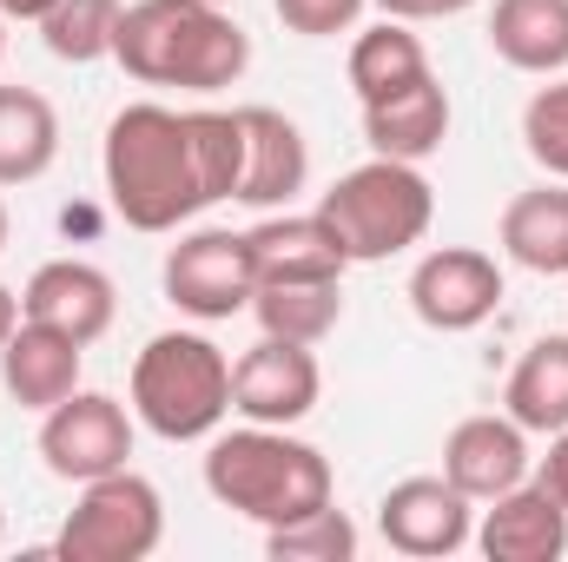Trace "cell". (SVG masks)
Masks as SVG:
<instances>
[{
    "label": "cell",
    "mask_w": 568,
    "mask_h": 562,
    "mask_svg": "<svg viewBox=\"0 0 568 562\" xmlns=\"http://www.w3.org/2000/svg\"><path fill=\"white\" fill-rule=\"evenodd\" d=\"M252 318L265 338H291V344H324L344 318V279L331 284H258L252 291Z\"/></svg>",
    "instance_id": "24"
},
{
    "label": "cell",
    "mask_w": 568,
    "mask_h": 562,
    "mask_svg": "<svg viewBox=\"0 0 568 562\" xmlns=\"http://www.w3.org/2000/svg\"><path fill=\"white\" fill-rule=\"evenodd\" d=\"M159 543H165V496L133 463L80 483V503L53 536L67 562H145Z\"/></svg>",
    "instance_id": "6"
},
{
    "label": "cell",
    "mask_w": 568,
    "mask_h": 562,
    "mask_svg": "<svg viewBox=\"0 0 568 562\" xmlns=\"http://www.w3.org/2000/svg\"><path fill=\"white\" fill-rule=\"evenodd\" d=\"M133 418L165 443H205L232 418V358L205 331H159L133 358Z\"/></svg>",
    "instance_id": "4"
},
{
    "label": "cell",
    "mask_w": 568,
    "mask_h": 562,
    "mask_svg": "<svg viewBox=\"0 0 568 562\" xmlns=\"http://www.w3.org/2000/svg\"><path fill=\"white\" fill-rule=\"evenodd\" d=\"M377 536L410 562H436L469 550L476 536V503L449 483V476H404L384 490L377 503Z\"/></svg>",
    "instance_id": "9"
},
{
    "label": "cell",
    "mask_w": 568,
    "mask_h": 562,
    "mask_svg": "<svg viewBox=\"0 0 568 562\" xmlns=\"http://www.w3.org/2000/svg\"><path fill=\"white\" fill-rule=\"evenodd\" d=\"M205 7H225V0H205Z\"/></svg>",
    "instance_id": "36"
},
{
    "label": "cell",
    "mask_w": 568,
    "mask_h": 562,
    "mask_svg": "<svg viewBox=\"0 0 568 562\" xmlns=\"http://www.w3.org/2000/svg\"><path fill=\"white\" fill-rule=\"evenodd\" d=\"M496 304H503V265L476 245H436L410 272V311L443 338L489 324Z\"/></svg>",
    "instance_id": "10"
},
{
    "label": "cell",
    "mask_w": 568,
    "mask_h": 562,
    "mask_svg": "<svg viewBox=\"0 0 568 562\" xmlns=\"http://www.w3.org/2000/svg\"><path fill=\"white\" fill-rule=\"evenodd\" d=\"M265 556L272 562H357V523L337 503H324V510H311V516H297L284 530H265Z\"/></svg>",
    "instance_id": "26"
},
{
    "label": "cell",
    "mask_w": 568,
    "mask_h": 562,
    "mask_svg": "<svg viewBox=\"0 0 568 562\" xmlns=\"http://www.w3.org/2000/svg\"><path fill=\"white\" fill-rule=\"evenodd\" d=\"M133 456V411L106 391H73L40 418V463L60 483H93L106 470H126Z\"/></svg>",
    "instance_id": "8"
},
{
    "label": "cell",
    "mask_w": 568,
    "mask_h": 562,
    "mask_svg": "<svg viewBox=\"0 0 568 562\" xmlns=\"http://www.w3.org/2000/svg\"><path fill=\"white\" fill-rule=\"evenodd\" d=\"M100 179H106V205L133 232H179L185 219L219 205L199 165L192 120L159 100H133L113 113L106 145H100Z\"/></svg>",
    "instance_id": "1"
},
{
    "label": "cell",
    "mask_w": 568,
    "mask_h": 562,
    "mask_svg": "<svg viewBox=\"0 0 568 562\" xmlns=\"http://www.w3.org/2000/svg\"><path fill=\"white\" fill-rule=\"evenodd\" d=\"M443 476L469 496V503H489L503 490H516L529 476V430L509 418H463L443 436Z\"/></svg>",
    "instance_id": "15"
},
{
    "label": "cell",
    "mask_w": 568,
    "mask_h": 562,
    "mask_svg": "<svg viewBox=\"0 0 568 562\" xmlns=\"http://www.w3.org/2000/svg\"><path fill=\"white\" fill-rule=\"evenodd\" d=\"M489 47L516 73H536V80L568 73V0H496Z\"/></svg>",
    "instance_id": "20"
},
{
    "label": "cell",
    "mask_w": 568,
    "mask_h": 562,
    "mask_svg": "<svg viewBox=\"0 0 568 562\" xmlns=\"http://www.w3.org/2000/svg\"><path fill=\"white\" fill-rule=\"evenodd\" d=\"M80 358H87V344H73L67 331H53V324H33V318H20L13 324V338L0 344V384H7V398L20 404V411H53V404H67L73 391H80Z\"/></svg>",
    "instance_id": "17"
},
{
    "label": "cell",
    "mask_w": 568,
    "mask_h": 562,
    "mask_svg": "<svg viewBox=\"0 0 568 562\" xmlns=\"http://www.w3.org/2000/svg\"><path fill=\"white\" fill-rule=\"evenodd\" d=\"M53 13V0H0V20H27V27H40Z\"/></svg>",
    "instance_id": "31"
},
{
    "label": "cell",
    "mask_w": 568,
    "mask_h": 562,
    "mask_svg": "<svg viewBox=\"0 0 568 562\" xmlns=\"http://www.w3.org/2000/svg\"><path fill=\"white\" fill-rule=\"evenodd\" d=\"M113 60L140 87H179V93H225L252 67V33L205 0H133L120 7Z\"/></svg>",
    "instance_id": "2"
},
{
    "label": "cell",
    "mask_w": 568,
    "mask_h": 562,
    "mask_svg": "<svg viewBox=\"0 0 568 562\" xmlns=\"http://www.w3.org/2000/svg\"><path fill=\"white\" fill-rule=\"evenodd\" d=\"M205 490L212 503L239 510L258 530H284L324 503H337V476L331 456L304 436H291L284 423H245V430H212L205 450Z\"/></svg>",
    "instance_id": "3"
},
{
    "label": "cell",
    "mask_w": 568,
    "mask_h": 562,
    "mask_svg": "<svg viewBox=\"0 0 568 562\" xmlns=\"http://www.w3.org/2000/svg\"><path fill=\"white\" fill-rule=\"evenodd\" d=\"M317 219L337 232L351 265H377V259H397V252L424 245L429 219H436V192L410 159H377L371 152L364 165H351L317 199Z\"/></svg>",
    "instance_id": "5"
},
{
    "label": "cell",
    "mask_w": 568,
    "mask_h": 562,
    "mask_svg": "<svg viewBox=\"0 0 568 562\" xmlns=\"http://www.w3.org/2000/svg\"><path fill=\"white\" fill-rule=\"evenodd\" d=\"M0 543H7V510H0Z\"/></svg>",
    "instance_id": "34"
},
{
    "label": "cell",
    "mask_w": 568,
    "mask_h": 562,
    "mask_svg": "<svg viewBox=\"0 0 568 562\" xmlns=\"http://www.w3.org/2000/svg\"><path fill=\"white\" fill-rule=\"evenodd\" d=\"M278 7V20L291 33H304V40H331V33H351L357 27V13H364V0H272Z\"/></svg>",
    "instance_id": "28"
},
{
    "label": "cell",
    "mask_w": 568,
    "mask_h": 562,
    "mask_svg": "<svg viewBox=\"0 0 568 562\" xmlns=\"http://www.w3.org/2000/svg\"><path fill=\"white\" fill-rule=\"evenodd\" d=\"M252 265H258V284H331L351 272L337 232L317 219V212H265L252 232Z\"/></svg>",
    "instance_id": "16"
},
{
    "label": "cell",
    "mask_w": 568,
    "mask_h": 562,
    "mask_svg": "<svg viewBox=\"0 0 568 562\" xmlns=\"http://www.w3.org/2000/svg\"><path fill=\"white\" fill-rule=\"evenodd\" d=\"M324 398V371L311 358V344H291V338H265L232 364V411L245 423H304Z\"/></svg>",
    "instance_id": "11"
},
{
    "label": "cell",
    "mask_w": 568,
    "mask_h": 562,
    "mask_svg": "<svg viewBox=\"0 0 568 562\" xmlns=\"http://www.w3.org/2000/svg\"><path fill=\"white\" fill-rule=\"evenodd\" d=\"M429 73L424 40L410 33V20H377L351 40V87H357V107L371 100H390L404 87H417Z\"/></svg>",
    "instance_id": "23"
},
{
    "label": "cell",
    "mask_w": 568,
    "mask_h": 562,
    "mask_svg": "<svg viewBox=\"0 0 568 562\" xmlns=\"http://www.w3.org/2000/svg\"><path fill=\"white\" fill-rule=\"evenodd\" d=\"M113 33H120V0H53V13L40 20L47 53L67 67L113 60Z\"/></svg>",
    "instance_id": "25"
},
{
    "label": "cell",
    "mask_w": 568,
    "mask_h": 562,
    "mask_svg": "<svg viewBox=\"0 0 568 562\" xmlns=\"http://www.w3.org/2000/svg\"><path fill=\"white\" fill-rule=\"evenodd\" d=\"M13 324H20V291H13V284H0V344L13 338Z\"/></svg>",
    "instance_id": "32"
},
{
    "label": "cell",
    "mask_w": 568,
    "mask_h": 562,
    "mask_svg": "<svg viewBox=\"0 0 568 562\" xmlns=\"http://www.w3.org/2000/svg\"><path fill=\"white\" fill-rule=\"evenodd\" d=\"M7 239H13V219H7V205H0V252H7Z\"/></svg>",
    "instance_id": "33"
},
{
    "label": "cell",
    "mask_w": 568,
    "mask_h": 562,
    "mask_svg": "<svg viewBox=\"0 0 568 562\" xmlns=\"http://www.w3.org/2000/svg\"><path fill=\"white\" fill-rule=\"evenodd\" d=\"M469 543L489 562H556L568 556V503L556 490H542L536 476H523L516 490L489 496Z\"/></svg>",
    "instance_id": "13"
},
{
    "label": "cell",
    "mask_w": 568,
    "mask_h": 562,
    "mask_svg": "<svg viewBox=\"0 0 568 562\" xmlns=\"http://www.w3.org/2000/svg\"><path fill=\"white\" fill-rule=\"evenodd\" d=\"M443 140H449V93H443L436 73H424L417 87H404V93L364 107V145H371L377 159H410V165H424L429 152H443Z\"/></svg>",
    "instance_id": "19"
},
{
    "label": "cell",
    "mask_w": 568,
    "mask_h": 562,
    "mask_svg": "<svg viewBox=\"0 0 568 562\" xmlns=\"http://www.w3.org/2000/svg\"><path fill=\"white\" fill-rule=\"evenodd\" d=\"M496 245L509 265L536 279H568V179H542L503 205Z\"/></svg>",
    "instance_id": "18"
},
{
    "label": "cell",
    "mask_w": 568,
    "mask_h": 562,
    "mask_svg": "<svg viewBox=\"0 0 568 562\" xmlns=\"http://www.w3.org/2000/svg\"><path fill=\"white\" fill-rule=\"evenodd\" d=\"M536 483H542V490H556V496L568 503V430L549 436V456L536 463Z\"/></svg>",
    "instance_id": "30"
},
{
    "label": "cell",
    "mask_w": 568,
    "mask_h": 562,
    "mask_svg": "<svg viewBox=\"0 0 568 562\" xmlns=\"http://www.w3.org/2000/svg\"><path fill=\"white\" fill-rule=\"evenodd\" d=\"M0 53H7V20H0Z\"/></svg>",
    "instance_id": "35"
},
{
    "label": "cell",
    "mask_w": 568,
    "mask_h": 562,
    "mask_svg": "<svg viewBox=\"0 0 568 562\" xmlns=\"http://www.w3.org/2000/svg\"><path fill=\"white\" fill-rule=\"evenodd\" d=\"M523 152L549 179H568V80L562 73L529 93V107H523Z\"/></svg>",
    "instance_id": "27"
},
{
    "label": "cell",
    "mask_w": 568,
    "mask_h": 562,
    "mask_svg": "<svg viewBox=\"0 0 568 562\" xmlns=\"http://www.w3.org/2000/svg\"><path fill=\"white\" fill-rule=\"evenodd\" d=\"M239 127H245V172L232 199L252 212H284L311 179V145L297 133V120L278 107H239Z\"/></svg>",
    "instance_id": "14"
},
{
    "label": "cell",
    "mask_w": 568,
    "mask_h": 562,
    "mask_svg": "<svg viewBox=\"0 0 568 562\" xmlns=\"http://www.w3.org/2000/svg\"><path fill=\"white\" fill-rule=\"evenodd\" d=\"M60 159V113L33 87H0V185H33Z\"/></svg>",
    "instance_id": "22"
},
{
    "label": "cell",
    "mask_w": 568,
    "mask_h": 562,
    "mask_svg": "<svg viewBox=\"0 0 568 562\" xmlns=\"http://www.w3.org/2000/svg\"><path fill=\"white\" fill-rule=\"evenodd\" d=\"M165 298L199 318V324H225L239 311H252V291H258V265H252V245L245 232H225V225H199L185 232L165 265H159Z\"/></svg>",
    "instance_id": "7"
},
{
    "label": "cell",
    "mask_w": 568,
    "mask_h": 562,
    "mask_svg": "<svg viewBox=\"0 0 568 562\" xmlns=\"http://www.w3.org/2000/svg\"><path fill=\"white\" fill-rule=\"evenodd\" d=\"M20 318L53 324L73 344H100L113 331V318H120V291H113V279L100 265H87V259H47L27 279V291H20Z\"/></svg>",
    "instance_id": "12"
},
{
    "label": "cell",
    "mask_w": 568,
    "mask_h": 562,
    "mask_svg": "<svg viewBox=\"0 0 568 562\" xmlns=\"http://www.w3.org/2000/svg\"><path fill=\"white\" fill-rule=\"evenodd\" d=\"M503 411L523 423L529 436L568 430V331L536 338V344L516 358V371H509V384H503Z\"/></svg>",
    "instance_id": "21"
},
{
    "label": "cell",
    "mask_w": 568,
    "mask_h": 562,
    "mask_svg": "<svg viewBox=\"0 0 568 562\" xmlns=\"http://www.w3.org/2000/svg\"><path fill=\"white\" fill-rule=\"evenodd\" d=\"M371 7H377L384 20H410V27H417V20H456V13H469L476 0H371Z\"/></svg>",
    "instance_id": "29"
}]
</instances>
